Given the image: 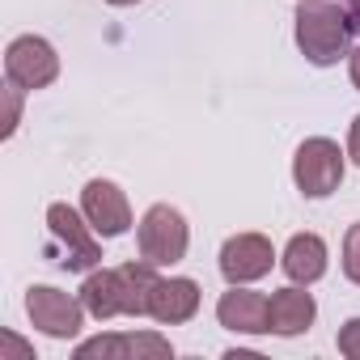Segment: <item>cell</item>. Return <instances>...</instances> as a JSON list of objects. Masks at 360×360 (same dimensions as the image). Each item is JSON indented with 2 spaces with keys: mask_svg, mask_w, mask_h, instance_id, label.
<instances>
[{
  "mask_svg": "<svg viewBox=\"0 0 360 360\" xmlns=\"http://www.w3.org/2000/svg\"><path fill=\"white\" fill-rule=\"evenodd\" d=\"M157 267L153 263H119V267H102V271H89L85 284H81V301L89 309V318L98 322H110V318H140L148 314V297H153V284H157Z\"/></svg>",
  "mask_w": 360,
  "mask_h": 360,
  "instance_id": "1",
  "label": "cell"
},
{
  "mask_svg": "<svg viewBox=\"0 0 360 360\" xmlns=\"http://www.w3.org/2000/svg\"><path fill=\"white\" fill-rule=\"evenodd\" d=\"M352 43V18L343 5H330V0H301L297 9V47L309 64L330 68L347 56Z\"/></svg>",
  "mask_w": 360,
  "mask_h": 360,
  "instance_id": "2",
  "label": "cell"
},
{
  "mask_svg": "<svg viewBox=\"0 0 360 360\" xmlns=\"http://www.w3.org/2000/svg\"><path fill=\"white\" fill-rule=\"evenodd\" d=\"M136 246H140V259H144V263H153V267H174V263L187 259L191 229H187V221H183V212H178V208L153 204V208L140 217Z\"/></svg>",
  "mask_w": 360,
  "mask_h": 360,
  "instance_id": "3",
  "label": "cell"
},
{
  "mask_svg": "<svg viewBox=\"0 0 360 360\" xmlns=\"http://www.w3.org/2000/svg\"><path fill=\"white\" fill-rule=\"evenodd\" d=\"M292 183L305 200H326L339 183H343V153L335 140L314 136L297 148L292 157Z\"/></svg>",
  "mask_w": 360,
  "mask_h": 360,
  "instance_id": "4",
  "label": "cell"
},
{
  "mask_svg": "<svg viewBox=\"0 0 360 360\" xmlns=\"http://www.w3.org/2000/svg\"><path fill=\"white\" fill-rule=\"evenodd\" d=\"M47 225H51V238L64 246L60 267H68V271H94L102 263V246H98L94 225L85 221V212H77L68 204H51L47 208Z\"/></svg>",
  "mask_w": 360,
  "mask_h": 360,
  "instance_id": "5",
  "label": "cell"
},
{
  "mask_svg": "<svg viewBox=\"0 0 360 360\" xmlns=\"http://www.w3.org/2000/svg\"><path fill=\"white\" fill-rule=\"evenodd\" d=\"M26 314H30V322L43 335H51V339H77L89 309H85L81 297H68V292H60L51 284H34L26 292Z\"/></svg>",
  "mask_w": 360,
  "mask_h": 360,
  "instance_id": "6",
  "label": "cell"
},
{
  "mask_svg": "<svg viewBox=\"0 0 360 360\" xmlns=\"http://www.w3.org/2000/svg\"><path fill=\"white\" fill-rule=\"evenodd\" d=\"M5 77L22 89H47L60 77V56L47 39L22 34L5 47Z\"/></svg>",
  "mask_w": 360,
  "mask_h": 360,
  "instance_id": "7",
  "label": "cell"
},
{
  "mask_svg": "<svg viewBox=\"0 0 360 360\" xmlns=\"http://www.w3.org/2000/svg\"><path fill=\"white\" fill-rule=\"evenodd\" d=\"M81 212L98 238H123L131 229V204L110 178H89L81 191Z\"/></svg>",
  "mask_w": 360,
  "mask_h": 360,
  "instance_id": "8",
  "label": "cell"
},
{
  "mask_svg": "<svg viewBox=\"0 0 360 360\" xmlns=\"http://www.w3.org/2000/svg\"><path fill=\"white\" fill-rule=\"evenodd\" d=\"M276 267V250L263 233H233L221 246V276L229 284H255Z\"/></svg>",
  "mask_w": 360,
  "mask_h": 360,
  "instance_id": "9",
  "label": "cell"
},
{
  "mask_svg": "<svg viewBox=\"0 0 360 360\" xmlns=\"http://www.w3.org/2000/svg\"><path fill=\"white\" fill-rule=\"evenodd\" d=\"M169 360L174 347L169 339L153 335V330H140V335H98V339H85L77 343V360Z\"/></svg>",
  "mask_w": 360,
  "mask_h": 360,
  "instance_id": "10",
  "label": "cell"
},
{
  "mask_svg": "<svg viewBox=\"0 0 360 360\" xmlns=\"http://www.w3.org/2000/svg\"><path fill=\"white\" fill-rule=\"evenodd\" d=\"M217 318L225 330H238V335H267L271 322H267V297L246 288V284H229V292L217 301Z\"/></svg>",
  "mask_w": 360,
  "mask_h": 360,
  "instance_id": "11",
  "label": "cell"
},
{
  "mask_svg": "<svg viewBox=\"0 0 360 360\" xmlns=\"http://www.w3.org/2000/svg\"><path fill=\"white\" fill-rule=\"evenodd\" d=\"M200 314V284L187 276H169L153 284L148 297V318H157L161 326H178V322H191Z\"/></svg>",
  "mask_w": 360,
  "mask_h": 360,
  "instance_id": "12",
  "label": "cell"
},
{
  "mask_svg": "<svg viewBox=\"0 0 360 360\" xmlns=\"http://www.w3.org/2000/svg\"><path fill=\"white\" fill-rule=\"evenodd\" d=\"M318 318V305H314V292H305L301 284H288V288H276L267 297V322H271V335H301L309 330Z\"/></svg>",
  "mask_w": 360,
  "mask_h": 360,
  "instance_id": "13",
  "label": "cell"
},
{
  "mask_svg": "<svg viewBox=\"0 0 360 360\" xmlns=\"http://www.w3.org/2000/svg\"><path fill=\"white\" fill-rule=\"evenodd\" d=\"M280 267L292 284H314L326 276V242L318 233H292L284 255H280Z\"/></svg>",
  "mask_w": 360,
  "mask_h": 360,
  "instance_id": "14",
  "label": "cell"
},
{
  "mask_svg": "<svg viewBox=\"0 0 360 360\" xmlns=\"http://www.w3.org/2000/svg\"><path fill=\"white\" fill-rule=\"evenodd\" d=\"M343 276L360 288V221L347 229V238H343Z\"/></svg>",
  "mask_w": 360,
  "mask_h": 360,
  "instance_id": "15",
  "label": "cell"
},
{
  "mask_svg": "<svg viewBox=\"0 0 360 360\" xmlns=\"http://www.w3.org/2000/svg\"><path fill=\"white\" fill-rule=\"evenodd\" d=\"M5 106H9V115H5V140H13V131H18V123H22V85H13L9 81V89H5Z\"/></svg>",
  "mask_w": 360,
  "mask_h": 360,
  "instance_id": "16",
  "label": "cell"
},
{
  "mask_svg": "<svg viewBox=\"0 0 360 360\" xmlns=\"http://www.w3.org/2000/svg\"><path fill=\"white\" fill-rule=\"evenodd\" d=\"M339 352L347 356V360H360V318H352V322H343L339 326Z\"/></svg>",
  "mask_w": 360,
  "mask_h": 360,
  "instance_id": "17",
  "label": "cell"
},
{
  "mask_svg": "<svg viewBox=\"0 0 360 360\" xmlns=\"http://www.w3.org/2000/svg\"><path fill=\"white\" fill-rule=\"evenodd\" d=\"M0 343H5V347H9L13 356H22V360H34V352H30V347H26V343H22L18 335H9V330H5V335H0Z\"/></svg>",
  "mask_w": 360,
  "mask_h": 360,
  "instance_id": "18",
  "label": "cell"
},
{
  "mask_svg": "<svg viewBox=\"0 0 360 360\" xmlns=\"http://www.w3.org/2000/svg\"><path fill=\"white\" fill-rule=\"evenodd\" d=\"M347 157L360 165V115L352 119V131H347Z\"/></svg>",
  "mask_w": 360,
  "mask_h": 360,
  "instance_id": "19",
  "label": "cell"
},
{
  "mask_svg": "<svg viewBox=\"0 0 360 360\" xmlns=\"http://www.w3.org/2000/svg\"><path fill=\"white\" fill-rule=\"evenodd\" d=\"M347 72H352V85L360 89V43L352 47V56H347Z\"/></svg>",
  "mask_w": 360,
  "mask_h": 360,
  "instance_id": "20",
  "label": "cell"
},
{
  "mask_svg": "<svg viewBox=\"0 0 360 360\" xmlns=\"http://www.w3.org/2000/svg\"><path fill=\"white\" fill-rule=\"evenodd\" d=\"M347 18H352V30H360V0H352V5H347Z\"/></svg>",
  "mask_w": 360,
  "mask_h": 360,
  "instance_id": "21",
  "label": "cell"
},
{
  "mask_svg": "<svg viewBox=\"0 0 360 360\" xmlns=\"http://www.w3.org/2000/svg\"><path fill=\"white\" fill-rule=\"evenodd\" d=\"M110 5H119V9H123V5H140V0H110Z\"/></svg>",
  "mask_w": 360,
  "mask_h": 360,
  "instance_id": "22",
  "label": "cell"
}]
</instances>
